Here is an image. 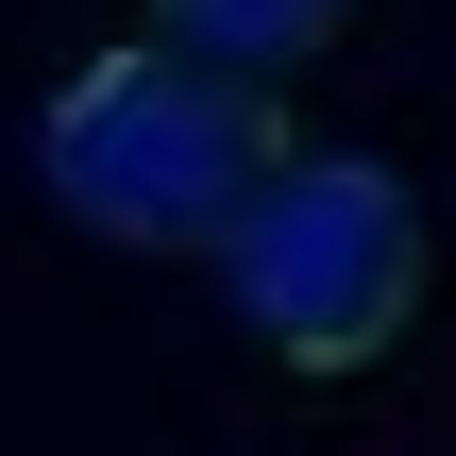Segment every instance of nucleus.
I'll return each mask as SVG.
<instances>
[{"instance_id": "obj_3", "label": "nucleus", "mask_w": 456, "mask_h": 456, "mask_svg": "<svg viewBox=\"0 0 456 456\" xmlns=\"http://www.w3.org/2000/svg\"><path fill=\"white\" fill-rule=\"evenodd\" d=\"M152 17H169V51H203V68H254V85H271V68H305L355 0H152Z\"/></svg>"}, {"instance_id": "obj_1", "label": "nucleus", "mask_w": 456, "mask_h": 456, "mask_svg": "<svg viewBox=\"0 0 456 456\" xmlns=\"http://www.w3.org/2000/svg\"><path fill=\"white\" fill-rule=\"evenodd\" d=\"M271 152H288L271 85H254V68H203V51H169V34H135V51H102V68H68V85H51V118H34L51 203H68L85 237H118V254H203Z\"/></svg>"}, {"instance_id": "obj_2", "label": "nucleus", "mask_w": 456, "mask_h": 456, "mask_svg": "<svg viewBox=\"0 0 456 456\" xmlns=\"http://www.w3.org/2000/svg\"><path fill=\"white\" fill-rule=\"evenodd\" d=\"M203 254H220L237 322H254L288 372H355V355H389L406 305H423V203H406L389 169H355V152H271Z\"/></svg>"}]
</instances>
